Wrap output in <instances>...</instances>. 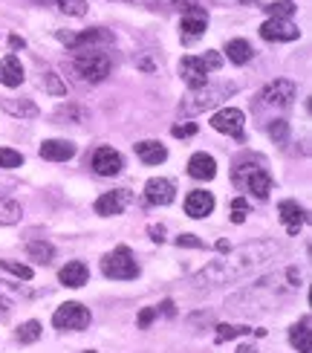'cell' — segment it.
Listing matches in <instances>:
<instances>
[{"label": "cell", "instance_id": "6da1fadb", "mask_svg": "<svg viewBox=\"0 0 312 353\" xmlns=\"http://www.w3.org/2000/svg\"><path fill=\"white\" fill-rule=\"evenodd\" d=\"M280 246L278 241L272 238H263V241H255V243H246L240 249H229L226 258L220 261H211L208 267H202L194 278H191V284L197 290L202 287H222V284H234L240 281V278L251 275L255 270L266 267L269 261H275L280 255Z\"/></svg>", "mask_w": 312, "mask_h": 353}, {"label": "cell", "instance_id": "7a4b0ae2", "mask_svg": "<svg viewBox=\"0 0 312 353\" xmlns=\"http://www.w3.org/2000/svg\"><path fill=\"white\" fill-rule=\"evenodd\" d=\"M222 67V55L208 50L205 55H185L180 61V76L185 79L188 90H202V87L208 84V72L211 70H220Z\"/></svg>", "mask_w": 312, "mask_h": 353}, {"label": "cell", "instance_id": "3957f363", "mask_svg": "<svg viewBox=\"0 0 312 353\" xmlns=\"http://www.w3.org/2000/svg\"><path fill=\"white\" fill-rule=\"evenodd\" d=\"M234 93H237V84H231V81H222V84H217V87L205 84L202 90H194L191 96L183 99L180 113H185V116H197V113H202V110L217 108L222 99H229V96H234Z\"/></svg>", "mask_w": 312, "mask_h": 353}, {"label": "cell", "instance_id": "277c9868", "mask_svg": "<svg viewBox=\"0 0 312 353\" xmlns=\"http://www.w3.org/2000/svg\"><path fill=\"white\" fill-rule=\"evenodd\" d=\"M101 272L113 278V281H133L139 275V263L127 246H116L113 252L101 258Z\"/></svg>", "mask_w": 312, "mask_h": 353}, {"label": "cell", "instance_id": "5b68a950", "mask_svg": "<svg viewBox=\"0 0 312 353\" xmlns=\"http://www.w3.org/2000/svg\"><path fill=\"white\" fill-rule=\"evenodd\" d=\"M76 72L87 84H98L110 76V55L98 50H79L76 55Z\"/></svg>", "mask_w": 312, "mask_h": 353}, {"label": "cell", "instance_id": "8992f818", "mask_svg": "<svg viewBox=\"0 0 312 353\" xmlns=\"http://www.w3.org/2000/svg\"><path fill=\"white\" fill-rule=\"evenodd\" d=\"M234 183L240 188H246V191H251L255 197L266 200L269 197V191H272V174L266 171L263 165H237Z\"/></svg>", "mask_w": 312, "mask_h": 353}, {"label": "cell", "instance_id": "52a82bcc", "mask_svg": "<svg viewBox=\"0 0 312 353\" xmlns=\"http://www.w3.org/2000/svg\"><path fill=\"white\" fill-rule=\"evenodd\" d=\"M90 310H87L84 304H79V301H67V304H61L58 310L52 313V325L58 327V330H70V333H79V330H84L87 325H90Z\"/></svg>", "mask_w": 312, "mask_h": 353}, {"label": "cell", "instance_id": "ba28073f", "mask_svg": "<svg viewBox=\"0 0 312 353\" xmlns=\"http://www.w3.org/2000/svg\"><path fill=\"white\" fill-rule=\"evenodd\" d=\"M295 96H298V87H295V81L289 79H275L263 87V93H260V105L266 108H289Z\"/></svg>", "mask_w": 312, "mask_h": 353}, {"label": "cell", "instance_id": "9c48e42d", "mask_svg": "<svg viewBox=\"0 0 312 353\" xmlns=\"http://www.w3.org/2000/svg\"><path fill=\"white\" fill-rule=\"evenodd\" d=\"M243 125H246V116L237 108H222L211 116V128L217 130V134H226V137H234V139H243Z\"/></svg>", "mask_w": 312, "mask_h": 353}, {"label": "cell", "instance_id": "30bf717a", "mask_svg": "<svg viewBox=\"0 0 312 353\" xmlns=\"http://www.w3.org/2000/svg\"><path fill=\"white\" fill-rule=\"evenodd\" d=\"M301 35V29L295 26L292 21H287V18H269L263 26H260V38L263 41H295Z\"/></svg>", "mask_w": 312, "mask_h": 353}, {"label": "cell", "instance_id": "8fae6325", "mask_svg": "<svg viewBox=\"0 0 312 353\" xmlns=\"http://www.w3.org/2000/svg\"><path fill=\"white\" fill-rule=\"evenodd\" d=\"M145 197L151 205H171L176 197V188L165 176H151V180L145 183Z\"/></svg>", "mask_w": 312, "mask_h": 353}, {"label": "cell", "instance_id": "7c38bea8", "mask_svg": "<svg viewBox=\"0 0 312 353\" xmlns=\"http://www.w3.org/2000/svg\"><path fill=\"white\" fill-rule=\"evenodd\" d=\"M127 203H130V191L127 188H118V191H107V194H101L96 200V214L101 217H116V214H122L127 209Z\"/></svg>", "mask_w": 312, "mask_h": 353}, {"label": "cell", "instance_id": "4fadbf2b", "mask_svg": "<svg viewBox=\"0 0 312 353\" xmlns=\"http://www.w3.org/2000/svg\"><path fill=\"white\" fill-rule=\"evenodd\" d=\"M278 214H280V223H284V229L289 234H298L306 223V212H304V205H298L295 200H280L278 205Z\"/></svg>", "mask_w": 312, "mask_h": 353}, {"label": "cell", "instance_id": "5bb4252c", "mask_svg": "<svg viewBox=\"0 0 312 353\" xmlns=\"http://www.w3.org/2000/svg\"><path fill=\"white\" fill-rule=\"evenodd\" d=\"M122 168H125V159H122V154H118V151H113V148H98V151L93 154V171H96L98 176H116Z\"/></svg>", "mask_w": 312, "mask_h": 353}, {"label": "cell", "instance_id": "9a60e30c", "mask_svg": "<svg viewBox=\"0 0 312 353\" xmlns=\"http://www.w3.org/2000/svg\"><path fill=\"white\" fill-rule=\"evenodd\" d=\"M38 154L41 159H50V163H67V159L76 157V145L70 139H43Z\"/></svg>", "mask_w": 312, "mask_h": 353}, {"label": "cell", "instance_id": "2e32d148", "mask_svg": "<svg viewBox=\"0 0 312 353\" xmlns=\"http://www.w3.org/2000/svg\"><path fill=\"white\" fill-rule=\"evenodd\" d=\"M205 26H208V14H205L200 6L185 9V14H183V41H185V43L197 41V38L205 32Z\"/></svg>", "mask_w": 312, "mask_h": 353}, {"label": "cell", "instance_id": "e0dca14e", "mask_svg": "<svg viewBox=\"0 0 312 353\" xmlns=\"http://www.w3.org/2000/svg\"><path fill=\"white\" fill-rule=\"evenodd\" d=\"M214 212V194L211 191H191V194L185 197V214L194 217V220H202Z\"/></svg>", "mask_w": 312, "mask_h": 353}, {"label": "cell", "instance_id": "ac0fdd59", "mask_svg": "<svg viewBox=\"0 0 312 353\" xmlns=\"http://www.w3.org/2000/svg\"><path fill=\"white\" fill-rule=\"evenodd\" d=\"M58 38H61L67 47H72V50H81V47H90V43H110L113 41V35L107 32V29H101V26H96V29H87V32H81V35H67V32H58Z\"/></svg>", "mask_w": 312, "mask_h": 353}, {"label": "cell", "instance_id": "d6986e66", "mask_svg": "<svg viewBox=\"0 0 312 353\" xmlns=\"http://www.w3.org/2000/svg\"><path fill=\"white\" fill-rule=\"evenodd\" d=\"M87 278H90V270H87L84 261H70L67 267H61V272H58V281H61L64 287H72V290L84 287Z\"/></svg>", "mask_w": 312, "mask_h": 353}, {"label": "cell", "instance_id": "ffe728a7", "mask_svg": "<svg viewBox=\"0 0 312 353\" xmlns=\"http://www.w3.org/2000/svg\"><path fill=\"white\" fill-rule=\"evenodd\" d=\"M188 174L194 176V180H214V174H217V163H214V157L211 154H194L188 159Z\"/></svg>", "mask_w": 312, "mask_h": 353}, {"label": "cell", "instance_id": "44dd1931", "mask_svg": "<svg viewBox=\"0 0 312 353\" xmlns=\"http://www.w3.org/2000/svg\"><path fill=\"white\" fill-rule=\"evenodd\" d=\"M136 157L145 165H159L168 159V148L156 139H145V142H136Z\"/></svg>", "mask_w": 312, "mask_h": 353}, {"label": "cell", "instance_id": "7402d4cb", "mask_svg": "<svg viewBox=\"0 0 312 353\" xmlns=\"http://www.w3.org/2000/svg\"><path fill=\"white\" fill-rule=\"evenodd\" d=\"M0 84L3 87H21L23 84V64L18 55H6L0 61Z\"/></svg>", "mask_w": 312, "mask_h": 353}, {"label": "cell", "instance_id": "603a6c76", "mask_svg": "<svg viewBox=\"0 0 312 353\" xmlns=\"http://www.w3.org/2000/svg\"><path fill=\"white\" fill-rule=\"evenodd\" d=\"M0 108H3L9 116H14V119H38L41 116V110L32 99H3Z\"/></svg>", "mask_w": 312, "mask_h": 353}, {"label": "cell", "instance_id": "cb8c5ba5", "mask_svg": "<svg viewBox=\"0 0 312 353\" xmlns=\"http://www.w3.org/2000/svg\"><path fill=\"white\" fill-rule=\"evenodd\" d=\"M289 345L298 353H309L312 350V336H309V316H304L301 321H295L289 327Z\"/></svg>", "mask_w": 312, "mask_h": 353}, {"label": "cell", "instance_id": "d4e9b609", "mask_svg": "<svg viewBox=\"0 0 312 353\" xmlns=\"http://www.w3.org/2000/svg\"><path fill=\"white\" fill-rule=\"evenodd\" d=\"M226 55H229V61L231 64H246L251 61V55H255V50H251V43L243 41V38H231L226 43Z\"/></svg>", "mask_w": 312, "mask_h": 353}, {"label": "cell", "instance_id": "484cf974", "mask_svg": "<svg viewBox=\"0 0 312 353\" xmlns=\"http://www.w3.org/2000/svg\"><path fill=\"white\" fill-rule=\"evenodd\" d=\"M26 255L32 258L35 263H52V258H55V246L52 243H47V241H29L26 243Z\"/></svg>", "mask_w": 312, "mask_h": 353}, {"label": "cell", "instance_id": "4316f807", "mask_svg": "<svg viewBox=\"0 0 312 353\" xmlns=\"http://www.w3.org/2000/svg\"><path fill=\"white\" fill-rule=\"evenodd\" d=\"M21 217H23V209L18 200H9V197L0 200V226H14Z\"/></svg>", "mask_w": 312, "mask_h": 353}, {"label": "cell", "instance_id": "83f0119b", "mask_svg": "<svg viewBox=\"0 0 312 353\" xmlns=\"http://www.w3.org/2000/svg\"><path fill=\"white\" fill-rule=\"evenodd\" d=\"M41 87H43V90H47L50 96H67V81H61V76H58L55 70H43Z\"/></svg>", "mask_w": 312, "mask_h": 353}, {"label": "cell", "instance_id": "f1b7e54d", "mask_svg": "<svg viewBox=\"0 0 312 353\" xmlns=\"http://www.w3.org/2000/svg\"><path fill=\"white\" fill-rule=\"evenodd\" d=\"M14 339L21 345H35L41 339V321H23L18 327V333H14Z\"/></svg>", "mask_w": 312, "mask_h": 353}, {"label": "cell", "instance_id": "f546056e", "mask_svg": "<svg viewBox=\"0 0 312 353\" xmlns=\"http://www.w3.org/2000/svg\"><path fill=\"white\" fill-rule=\"evenodd\" d=\"M246 333H251L249 325H217L214 339L217 342H229V339H237V336H246Z\"/></svg>", "mask_w": 312, "mask_h": 353}, {"label": "cell", "instance_id": "4dcf8cb0", "mask_svg": "<svg viewBox=\"0 0 312 353\" xmlns=\"http://www.w3.org/2000/svg\"><path fill=\"white\" fill-rule=\"evenodd\" d=\"M58 9L70 18H84L87 14V0H58Z\"/></svg>", "mask_w": 312, "mask_h": 353}, {"label": "cell", "instance_id": "1f68e13d", "mask_svg": "<svg viewBox=\"0 0 312 353\" xmlns=\"http://www.w3.org/2000/svg\"><path fill=\"white\" fill-rule=\"evenodd\" d=\"M0 267L6 272H12L14 278H21V281H32V267H26V263H18V261H0Z\"/></svg>", "mask_w": 312, "mask_h": 353}, {"label": "cell", "instance_id": "d6a6232c", "mask_svg": "<svg viewBox=\"0 0 312 353\" xmlns=\"http://www.w3.org/2000/svg\"><path fill=\"white\" fill-rule=\"evenodd\" d=\"M298 9L295 6V0H278V3H272V6H266V12H269V18H287L289 21V14Z\"/></svg>", "mask_w": 312, "mask_h": 353}, {"label": "cell", "instance_id": "836d02e7", "mask_svg": "<svg viewBox=\"0 0 312 353\" xmlns=\"http://www.w3.org/2000/svg\"><path fill=\"white\" fill-rule=\"evenodd\" d=\"M55 119H72V122H84L87 119V110L84 108H76V105H64V108H58L55 110Z\"/></svg>", "mask_w": 312, "mask_h": 353}, {"label": "cell", "instance_id": "e575fe53", "mask_svg": "<svg viewBox=\"0 0 312 353\" xmlns=\"http://www.w3.org/2000/svg\"><path fill=\"white\" fill-rule=\"evenodd\" d=\"M249 212H251V205H249L246 197H234L231 200V223H243V220L249 217Z\"/></svg>", "mask_w": 312, "mask_h": 353}, {"label": "cell", "instance_id": "d590c367", "mask_svg": "<svg viewBox=\"0 0 312 353\" xmlns=\"http://www.w3.org/2000/svg\"><path fill=\"white\" fill-rule=\"evenodd\" d=\"M23 165V154L12 151V148H0V168H21Z\"/></svg>", "mask_w": 312, "mask_h": 353}, {"label": "cell", "instance_id": "8d00e7d4", "mask_svg": "<svg viewBox=\"0 0 312 353\" xmlns=\"http://www.w3.org/2000/svg\"><path fill=\"white\" fill-rule=\"evenodd\" d=\"M269 137H272L278 145H287V139H289V125H287L284 119H275V122L269 125Z\"/></svg>", "mask_w": 312, "mask_h": 353}, {"label": "cell", "instance_id": "74e56055", "mask_svg": "<svg viewBox=\"0 0 312 353\" xmlns=\"http://www.w3.org/2000/svg\"><path fill=\"white\" fill-rule=\"evenodd\" d=\"M159 316V307H145V310L139 313V321H136V325H139V330H147V327H151V321Z\"/></svg>", "mask_w": 312, "mask_h": 353}, {"label": "cell", "instance_id": "f35d334b", "mask_svg": "<svg viewBox=\"0 0 312 353\" xmlns=\"http://www.w3.org/2000/svg\"><path fill=\"white\" fill-rule=\"evenodd\" d=\"M176 246H191V249H202V241H197V234H180Z\"/></svg>", "mask_w": 312, "mask_h": 353}, {"label": "cell", "instance_id": "ab89813d", "mask_svg": "<svg viewBox=\"0 0 312 353\" xmlns=\"http://www.w3.org/2000/svg\"><path fill=\"white\" fill-rule=\"evenodd\" d=\"M171 134L176 137V139H183V137H194L197 134V125H176Z\"/></svg>", "mask_w": 312, "mask_h": 353}, {"label": "cell", "instance_id": "60d3db41", "mask_svg": "<svg viewBox=\"0 0 312 353\" xmlns=\"http://www.w3.org/2000/svg\"><path fill=\"white\" fill-rule=\"evenodd\" d=\"M9 47H12V50H23V47H26V41L18 38V35H12V38H9Z\"/></svg>", "mask_w": 312, "mask_h": 353}, {"label": "cell", "instance_id": "b9f144b4", "mask_svg": "<svg viewBox=\"0 0 312 353\" xmlns=\"http://www.w3.org/2000/svg\"><path fill=\"white\" fill-rule=\"evenodd\" d=\"M9 307H12V304H9V299L0 296V319H6V316H9Z\"/></svg>", "mask_w": 312, "mask_h": 353}, {"label": "cell", "instance_id": "7bdbcfd3", "mask_svg": "<svg viewBox=\"0 0 312 353\" xmlns=\"http://www.w3.org/2000/svg\"><path fill=\"white\" fill-rule=\"evenodd\" d=\"M151 234H154V241H162V234H165V229H162V226H151Z\"/></svg>", "mask_w": 312, "mask_h": 353}, {"label": "cell", "instance_id": "ee69618b", "mask_svg": "<svg viewBox=\"0 0 312 353\" xmlns=\"http://www.w3.org/2000/svg\"><path fill=\"white\" fill-rule=\"evenodd\" d=\"M162 313H165V316H174V301H162Z\"/></svg>", "mask_w": 312, "mask_h": 353}, {"label": "cell", "instance_id": "f6af8a7d", "mask_svg": "<svg viewBox=\"0 0 312 353\" xmlns=\"http://www.w3.org/2000/svg\"><path fill=\"white\" fill-rule=\"evenodd\" d=\"M237 353H258V347L255 345H240V347H237Z\"/></svg>", "mask_w": 312, "mask_h": 353}, {"label": "cell", "instance_id": "bcb514c9", "mask_svg": "<svg viewBox=\"0 0 312 353\" xmlns=\"http://www.w3.org/2000/svg\"><path fill=\"white\" fill-rule=\"evenodd\" d=\"M81 353H96V350H81Z\"/></svg>", "mask_w": 312, "mask_h": 353}]
</instances>
